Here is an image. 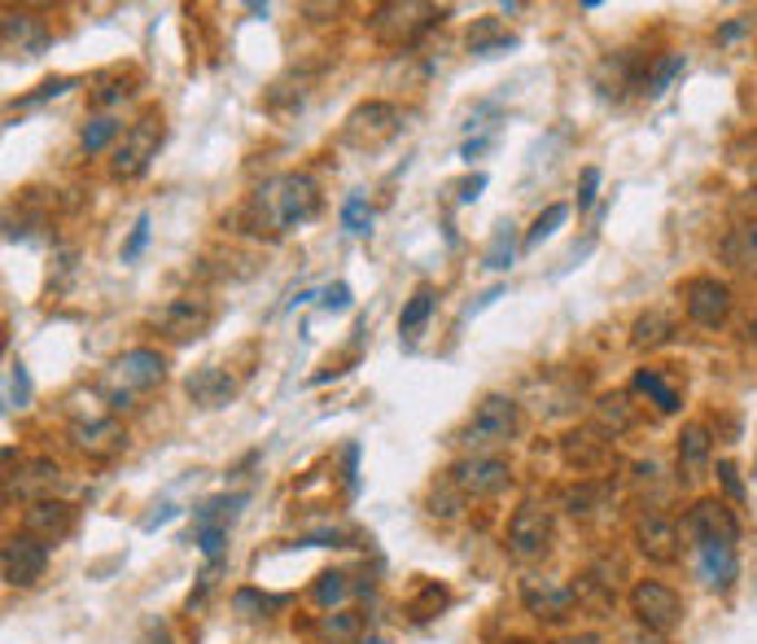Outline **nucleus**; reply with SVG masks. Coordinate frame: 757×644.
<instances>
[{
  "label": "nucleus",
  "instance_id": "b1692460",
  "mask_svg": "<svg viewBox=\"0 0 757 644\" xmlns=\"http://www.w3.org/2000/svg\"><path fill=\"white\" fill-rule=\"evenodd\" d=\"M560 452H565V460H569V465H578V469H596V465L609 456V438H605L600 429H578V434H569V438L560 443Z\"/></svg>",
  "mask_w": 757,
  "mask_h": 644
},
{
  "label": "nucleus",
  "instance_id": "13d9d810",
  "mask_svg": "<svg viewBox=\"0 0 757 644\" xmlns=\"http://www.w3.org/2000/svg\"><path fill=\"white\" fill-rule=\"evenodd\" d=\"M171 517H176V508H171V504H162L153 517H145V531H153V526H162V522H171Z\"/></svg>",
  "mask_w": 757,
  "mask_h": 644
},
{
  "label": "nucleus",
  "instance_id": "c9c22d12",
  "mask_svg": "<svg viewBox=\"0 0 757 644\" xmlns=\"http://www.w3.org/2000/svg\"><path fill=\"white\" fill-rule=\"evenodd\" d=\"M429 311H434V289L420 286L412 298L404 303V311H399V334H404V338H412L416 329L429 320Z\"/></svg>",
  "mask_w": 757,
  "mask_h": 644
},
{
  "label": "nucleus",
  "instance_id": "7c9ffc66",
  "mask_svg": "<svg viewBox=\"0 0 757 644\" xmlns=\"http://www.w3.org/2000/svg\"><path fill=\"white\" fill-rule=\"evenodd\" d=\"M320 636L329 644H355L363 636V614H355V610H329V614H320Z\"/></svg>",
  "mask_w": 757,
  "mask_h": 644
},
{
  "label": "nucleus",
  "instance_id": "5701e85b",
  "mask_svg": "<svg viewBox=\"0 0 757 644\" xmlns=\"http://www.w3.org/2000/svg\"><path fill=\"white\" fill-rule=\"evenodd\" d=\"M512 49H517V36L499 18H478L469 27V53L474 58H499V53H512Z\"/></svg>",
  "mask_w": 757,
  "mask_h": 644
},
{
  "label": "nucleus",
  "instance_id": "f8f14e48",
  "mask_svg": "<svg viewBox=\"0 0 757 644\" xmlns=\"http://www.w3.org/2000/svg\"><path fill=\"white\" fill-rule=\"evenodd\" d=\"M688 535L700 544V539H740V517L736 508L718 496H700V501L688 508Z\"/></svg>",
  "mask_w": 757,
  "mask_h": 644
},
{
  "label": "nucleus",
  "instance_id": "f704fd0d",
  "mask_svg": "<svg viewBox=\"0 0 757 644\" xmlns=\"http://www.w3.org/2000/svg\"><path fill=\"white\" fill-rule=\"evenodd\" d=\"M596 422H600V434H621V429H630V422H635L630 399H626V395H605V399L596 404Z\"/></svg>",
  "mask_w": 757,
  "mask_h": 644
},
{
  "label": "nucleus",
  "instance_id": "bf43d9fd",
  "mask_svg": "<svg viewBox=\"0 0 757 644\" xmlns=\"http://www.w3.org/2000/svg\"><path fill=\"white\" fill-rule=\"evenodd\" d=\"M486 145H490V137H478V141H469V145H465V149H460V158H465V162H474V158L482 153Z\"/></svg>",
  "mask_w": 757,
  "mask_h": 644
},
{
  "label": "nucleus",
  "instance_id": "4468645a",
  "mask_svg": "<svg viewBox=\"0 0 757 644\" xmlns=\"http://www.w3.org/2000/svg\"><path fill=\"white\" fill-rule=\"evenodd\" d=\"M153 325H158L171 343H193V338H202L210 329V307L198 303V298H171V303L153 316Z\"/></svg>",
  "mask_w": 757,
  "mask_h": 644
},
{
  "label": "nucleus",
  "instance_id": "37998d69",
  "mask_svg": "<svg viewBox=\"0 0 757 644\" xmlns=\"http://www.w3.org/2000/svg\"><path fill=\"white\" fill-rule=\"evenodd\" d=\"M74 88V79L70 75H53V79H44L36 92H27L18 106H40V101H53V97H62V92H70Z\"/></svg>",
  "mask_w": 757,
  "mask_h": 644
},
{
  "label": "nucleus",
  "instance_id": "9d476101",
  "mask_svg": "<svg viewBox=\"0 0 757 644\" xmlns=\"http://www.w3.org/2000/svg\"><path fill=\"white\" fill-rule=\"evenodd\" d=\"M49 571V544L36 535H9L0 548V574L9 587H36Z\"/></svg>",
  "mask_w": 757,
  "mask_h": 644
},
{
  "label": "nucleus",
  "instance_id": "1a4fd4ad",
  "mask_svg": "<svg viewBox=\"0 0 757 644\" xmlns=\"http://www.w3.org/2000/svg\"><path fill=\"white\" fill-rule=\"evenodd\" d=\"M447 483L469 501H486V496H499L508 483H512V469H508V460H499V456H465V460H456L451 469H447Z\"/></svg>",
  "mask_w": 757,
  "mask_h": 644
},
{
  "label": "nucleus",
  "instance_id": "c03bdc74",
  "mask_svg": "<svg viewBox=\"0 0 757 644\" xmlns=\"http://www.w3.org/2000/svg\"><path fill=\"white\" fill-rule=\"evenodd\" d=\"M298 544H302V548H350V531H342V526H325V531L302 535Z\"/></svg>",
  "mask_w": 757,
  "mask_h": 644
},
{
  "label": "nucleus",
  "instance_id": "8fccbe9b",
  "mask_svg": "<svg viewBox=\"0 0 757 644\" xmlns=\"http://www.w3.org/2000/svg\"><path fill=\"white\" fill-rule=\"evenodd\" d=\"M596 194H600V167H587L582 180H578V211H591Z\"/></svg>",
  "mask_w": 757,
  "mask_h": 644
},
{
  "label": "nucleus",
  "instance_id": "39448f33",
  "mask_svg": "<svg viewBox=\"0 0 757 644\" xmlns=\"http://www.w3.org/2000/svg\"><path fill=\"white\" fill-rule=\"evenodd\" d=\"M630 614L648 627V632H675L679 623H684V596L670 587V583H661V578H639L635 587H630Z\"/></svg>",
  "mask_w": 757,
  "mask_h": 644
},
{
  "label": "nucleus",
  "instance_id": "0eeeda50",
  "mask_svg": "<svg viewBox=\"0 0 757 644\" xmlns=\"http://www.w3.org/2000/svg\"><path fill=\"white\" fill-rule=\"evenodd\" d=\"M551 548V508L539 501L517 504V513L508 517V553L517 562H539Z\"/></svg>",
  "mask_w": 757,
  "mask_h": 644
},
{
  "label": "nucleus",
  "instance_id": "3c124183",
  "mask_svg": "<svg viewBox=\"0 0 757 644\" xmlns=\"http://www.w3.org/2000/svg\"><path fill=\"white\" fill-rule=\"evenodd\" d=\"M714 474H718V483H723V492H727L731 501L736 504L745 501V483H740V469H736L731 460H718V469H714Z\"/></svg>",
  "mask_w": 757,
  "mask_h": 644
},
{
  "label": "nucleus",
  "instance_id": "6ab92c4d",
  "mask_svg": "<svg viewBox=\"0 0 757 644\" xmlns=\"http://www.w3.org/2000/svg\"><path fill=\"white\" fill-rule=\"evenodd\" d=\"M185 390H189V399L198 408H228L232 395H237V377L228 368H219V364H202V368L189 373Z\"/></svg>",
  "mask_w": 757,
  "mask_h": 644
},
{
  "label": "nucleus",
  "instance_id": "de8ad7c7",
  "mask_svg": "<svg viewBox=\"0 0 757 644\" xmlns=\"http://www.w3.org/2000/svg\"><path fill=\"white\" fill-rule=\"evenodd\" d=\"M460 504H465V496L447 483L442 492H434V496H429V513H434V517H456V513H460Z\"/></svg>",
  "mask_w": 757,
  "mask_h": 644
},
{
  "label": "nucleus",
  "instance_id": "79ce46f5",
  "mask_svg": "<svg viewBox=\"0 0 757 644\" xmlns=\"http://www.w3.org/2000/svg\"><path fill=\"white\" fill-rule=\"evenodd\" d=\"M193 544L202 548L210 566L223 557V544H228V526H193Z\"/></svg>",
  "mask_w": 757,
  "mask_h": 644
},
{
  "label": "nucleus",
  "instance_id": "e2e57ef3",
  "mask_svg": "<svg viewBox=\"0 0 757 644\" xmlns=\"http://www.w3.org/2000/svg\"><path fill=\"white\" fill-rule=\"evenodd\" d=\"M302 13H338V4H302Z\"/></svg>",
  "mask_w": 757,
  "mask_h": 644
},
{
  "label": "nucleus",
  "instance_id": "4c0bfd02",
  "mask_svg": "<svg viewBox=\"0 0 757 644\" xmlns=\"http://www.w3.org/2000/svg\"><path fill=\"white\" fill-rule=\"evenodd\" d=\"M684 71H688V58H684V53H670V58H661V62L653 67V75L644 79V92H648V97H661V92H666V88H670V83H675V79H679Z\"/></svg>",
  "mask_w": 757,
  "mask_h": 644
},
{
  "label": "nucleus",
  "instance_id": "e433bc0d",
  "mask_svg": "<svg viewBox=\"0 0 757 644\" xmlns=\"http://www.w3.org/2000/svg\"><path fill=\"white\" fill-rule=\"evenodd\" d=\"M565 219H569V207H565V202H551L548 211L535 215V224H530V232L521 237V246H526V250L544 246V241H548V237L556 232V228H560V224H565Z\"/></svg>",
  "mask_w": 757,
  "mask_h": 644
},
{
  "label": "nucleus",
  "instance_id": "20e7f679",
  "mask_svg": "<svg viewBox=\"0 0 757 644\" xmlns=\"http://www.w3.org/2000/svg\"><path fill=\"white\" fill-rule=\"evenodd\" d=\"M442 18H447V9H434V4H420V0H390V4H377L372 31L386 44H412L420 31H429Z\"/></svg>",
  "mask_w": 757,
  "mask_h": 644
},
{
  "label": "nucleus",
  "instance_id": "864d4df0",
  "mask_svg": "<svg viewBox=\"0 0 757 644\" xmlns=\"http://www.w3.org/2000/svg\"><path fill=\"white\" fill-rule=\"evenodd\" d=\"M128 92H132L128 83H106V88H97V92H92V101H97L101 110H110V106H119Z\"/></svg>",
  "mask_w": 757,
  "mask_h": 644
},
{
  "label": "nucleus",
  "instance_id": "6e6552de",
  "mask_svg": "<svg viewBox=\"0 0 757 644\" xmlns=\"http://www.w3.org/2000/svg\"><path fill=\"white\" fill-rule=\"evenodd\" d=\"M404 132V115L390 106V101H363L350 110L342 128L346 145H359V149H377V145L395 141Z\"/></svg>",
  "mask_w": 757,
  "mask_h": 644
},
{
  "label": "nucleus",
  "instance_id": "f257e3e1",
  "mask_svg": "<svg viewBox=\"0 0 757 644\" xmlns=\"http://www.w3.org/2000/svg\"><path fill=\"white\" fill-rule=\"evenodd\" d=\"M316 215H320L316 180L307 171H285V176H272L263 189H255V198L241 211V224L255 237H280V232H289V228H298Z\"/></svg>",
  "mask_w": 757,
  "mask_h": 644
},
{
  "label": "nucleus",
  "instance_id": "0e129e2a",
  "mask_svg": "<svg viewBox=\"0 0 757 644\" xmlns=\"http://www.w3.org/2000/svg\"><path fill=\"white\" fill-rule=\"evenodd\" d=\"M749 338H754V347H757V316H754V325H749Z\"/></svg>",
  "mask_w": 757,
  "mask_h": 644
},
{
  "label": "nucleus",
  "instance_id": "a18cd8bd",
  "mask_svg": "<svg viewBox=\"0 0 757 644\" xmlns=\"http://www.w3.org/2000/svg\"><path fill=\"white\" fill-rule=\"evenodd\" d=\"M600 501H605V492H600V487H569V492H565V508H569L574 517H578V513L587 517V513H591Z\"/></svg>",
  "mask_w": 757,
  "mask_h": 644
},
{
  "label": "nucleus",
  "instance_id": "c85d7f7f",
  "mask_svg": "<svg viewBox=\"0 0 757 644\" xmlns=\"http://www.w3.org/2000/svg\"><path fill=\"white\" fill-rule=\"evenodd\" d=\"M675 338V320L666 316V311H644L635 325H630V343L644 351H653V347H661V343H670Z\"/></svg>",
  "mask_w": 757,
  "mask_h": 644
},
{
  "label": "nucleus",
  "instance_id": "ea45409f",
  "mask_svg": "<svg viewBox=\"0 0 757 644\" xmlns=\"http://www.w3.org/2000/svg\"><path fill=\"white\" fill-rule=\"evenodd\" d=\"M342 228L346 232H355V237H368L372 232V207H368V198H359V194H350L342 202Z\"/></svg>",
  "mask_w": 757,
  "mask_h": 644
},
{
  "label": "nucleus",
  "instance_id": "603ef678",
  "mask_svg": "<svg viewBox=\"0 0 757 644\" xmlns=\"http://www.w3.org/2000/svg\"><path fill=\"white\" fill-rule=\"evenodd\" d=\"M342 478H346V492L355 496V492H359V443H346L342 447Z\"/></svg>",
  "mask_w": 757,
  "mask_h": 644
},
{
  "label": "nucleus",
  "instance_id": "dca6fc26",
  "mask_svg": "<svg viewBox=\"0 0 757 644\" xmlns=\"http://www.w3.org/2000/svg\"><path fill=\"white\" fill-rule=\"evenodd\" d=\"M696 566H700V578L705 587L714 592H727L740 574V553H736V539H700L696 544Z\"/></svg>",
  "mask_w": 757,
  "mask_h": 644
},
{
  "label": "nucleus",
  "instance_id": "052dcab7",
  "mask_svg": "<svg viewBox=\"0 0 757 644\" xmlns=\"http://www.w3.org/2000/svg\"><path fill=\"white\" fill-rule=\"evenodd\" d=\"M556 644H609V641L596 636V632H578V636H565V641H556Z\"/></svg>",
  "mask_w": 757,
  "mask_h": 644
},
{
  "label": "nucleus",
  "instance_id": "f3484780",
  "mask_svg": "<svg viewBox=\"0 0 757 644\" xmlns=\"http://www.w3.org/2000/svg\"><path fill=\"white\" fill-rule=\"evenodd\" d=\"M521 605L535 618H565L578 605V587L556 583V578H526L521 583Z\"/></svg>",
  "mask_w": 757,
  "mask_h": 644
},
{
  "label": "nucleus",
  "instance_id": "09e8293b",
  "mask_svg": "<svg viewBox=\"0 0 757 644\" xmlns=\"http://www.w3.org/2000/svg\"><path fill=\"white\" fill-rule=\"evenodd\" d=\"M145 246H149V215H140L137 224H132V232H128V241H123V264H137Z\"/></svg>",
  "mask_w": 757,
  "mask_h": 644
},
{
  "label": "nucleus",
  "instance_id": "c756f323",
  "mask_svg": "<svg viewBox=\"0 0 757 644\" xmlns=\"http://www.w3.org/2000/svg\"><path fill=\"white\" fill-rule=\"evenodd\" d=\"M119 132H123V123H119L114 115H92V119L79 128V149H83V153H106L110 145L119 141Z\"/></svg>",
  "mask_w": 757,
  "mask_h": 644
},
{
  "label": "nucleus",
  "instance_id": "393cba45",
  "mask_svg": "<svg viewBox=\"0 0 757 644\" xmlns=\"http://www.w3.org/2000/svg\"><path fill=\"white\" fill-rule=\"evenodd\" d=\"M630 386H635V395H648V399L657 404V413H666V417H670V413H679V404H684V399H679V390H675V386H670L657 368H639Z\"/></svg>",
  "mask_w": 757,
  "mask_h": 644
},
{
  "label": "nucleus",
  "instance_id": "680f3d73",
  "mask_svg": "<svg viewBox=\"0 0 757 644\" xmlns=\"http://www.w3.org/2000/svg\"><path fill=\"white\" fill-rule=\"evenodd\" d=\"M740 31H745V22H727V27H723V31H718V40H736V36H740Z\"/></svg>",
  "mask_w": 757,
  "mask_h": 644
},
{
  "label": "nucleus",
  "instance_id": "69168bd1",
  "mask_svg": "<svg viewBox=\"0 0 757 644\" xmlns=\"http://www.w3.org/2000/svg\"><path fill=\"white\" fill-rule=\"evenodd\" d=\"M363 644H381V641H377V636H368V641H363Z\"/></svg>",
  "mask_w": 757,
  "mask_h": 644
},
{
  "label": "nucleus",
  "instance_id": "412c9836",
  "mask_svg": "<svg viewBox=\"0 0 757 644\" xmlns=\"http://www.w3.org/2000/svg\"><path fill=\"white\" fill-rule=\"evenodd\" d=\"M70 443L79 452H88V456H110V452H119L128 443V434H123V426L114 417H101V422H74L70 426Z\"/></svg>",
  "mask_w": 757,
  "mask_h": 644
},
{
  "label": "nucleus",
  "instance_id": "72a5a7b5",
  "mask_svg": "<svg viewBox=\"0 0 757 644\" xmlns=\"http://www.w3.org/2000/svg\"><path fill=\"white\" fill-rule=\"evenodd\" d=\"M285 605H289V596H263L259 587L232 592V610H237L241 618H268L272 610H285Z\"/></svg>",
  "mask_w": 757,
  "mask_h": 644
},
{
  "label": "nucleus",
  "instance_id": "473e14b6",
  "mask_svg": "<svg viewBox=\"0 0 757 644\" xmlns=\"http://www.w3.org/2000/svg\"><path fill=\"white\" fill-rule=\"evenodd\" d=\"M355 574L346 571H325L316 574V583H311V601L320 605V610H333V605H342L346 596L355 592V583H350Z\"/></svg>",
  "mask_w": 757,
  "mask_h": 644
},
{
  "label": "nucleus",
  "instance_id": "7ed1b4c3",
  "mask_svg": "<svg viewBox=\"0 0 757 644\" xmlns=\"http://www.w3.org/2000/svg\"><path fill=\"white\" fill-rule=\"evenodd\" d=\"M517 426H521V408L517 399L508 395H486L482 404L474 408V417L460 429V443L469 447V456H486L495 447H508L517 438Z\"/></svg>",
  "mask_w": 757,
  "mask_h": 644
},
{
  "label": "nucleus",
  "instance_id": "4be33fe9",
  "mask_svg": "<svg viewBox=\"0 0 757 644\" xmlns=\"http://www.w3.org/2000/svg\"><path fill=\"white\" fill-rule=\"evenodd\" d=\"M709 456H714V434L705 422H688L684 434H679V478H696L705 465H709Z\"/></svg>",
  "mask_w": 757,
  "mask_h": 644
},
{
  "label": "nucleus",
  "instance_id": "5fc2aeb1",
  "mask_svg": "<svg viewBox=\"0 0 757 644\" xmlns=\"http://www.w3.org/2000/svg\"><path fill=\"white\" fill-rule=\"evenodd\" d=\"M482 189H486V176L482 171H474L469 180H460V185H456V198H460V202H478V198H482Z\"/></svg>",
  "mask_w": 757,
  "mask_h": 644
},
{
  "label": "nucleus",
  "instance_id": "2f4dec72",
  "mask_svg": "<svg viewBox=\"0 0 757 644\" xmlns=\"http://www.w3.org/2000/svg\"><path fill=\"white\" fill-rule=\"evenodd\" d=\"M512 259H517V228H512V224H495L482 264L490 268V273H508V268H512Z\"/></svg>",
  "mask_w": 757,
  "mask_h": 644
},
{
  "label": "nucleus",
  "instance_id": "a211bd4d",
  "mask_svg": "<svg viewBox=\"0 0 757 644\" xmlns=\"http://www.w3.org/2000/svg\"><path fill=\"white\" fill-rule=\"evenodd\" d=\"M49 44H53V31L36 13H27V9H9L4 13V49L9 53L18 49L22 58H40Z\"/></svg>",
  "mask_w": 757,
  "mask_h": 644
},
{
  "label": "nucleus",
  "instance_id": "49530a36",
  "mask_svg": "<svg viewBox=\"0 0 757 644\" xmlns=\"http://www.w3.org/2000/svg\"><path fill=\"white\" fill-rule=\"evenodd\" d=\"M355 307V294H350V286L346 281H338V286H329V289H320V311H350Z\"/></svg>",
  "mask_w": 757,
  "mask_h": 644
},
{
  "label": "nucleus",
  "instance_id": "6e6d98bb",
  "mask_svg": "<svg viewBox=\"0 0 757 644\" xmlns=\"http://www.w3.org/2000/svg\"><path fill=\"white\" fill-rule=\"evenodd\" d=\"M140 644H176V636H171L167 623H149V627L140 632Z\"/></svg>",
  "mask_w": 757,
  "mask_h": 644
},
{
  "label": "nucleus",
  "instance_id": "bb28decb",
  "mask_svg": "<svg viewBox=\"0 0 757 644\" xmlns=\"http://www.w3.org/2000/svg\"><path fill=\"white\" fill-rule=\"evenodd\" d=\"M250 504L246 492H232V496H210L193 508V526H232L237 522V513Z\"/></svg>",
  "mask_w": 757,
  "mask_h": 644
},
{
  "label": "nucleus",
  "instance_id": "58836bf2",
  "mask_svg": "<svg viewBox=\"0 0 757 644\" xmlns=\"http://www.w3.org/2000/svg\"><path fill=\"white\" fill-rule=\"evenodd\" d=\"M447 587H438V583H425L420 587V596H416L412 605H408V614H412V623H429V618H438L442 610H447Z\"/></svg>",
  "mask_w": 757,
  "mask_h": 644
},
{
  "label": "nucleus",
  "instance_id": "ddd939ff",
  "mask_svg": "<svg viewBox=\"0 0 757 644\" xmlns=\"http://www.w3.org/2000/svg\"><path fill=\"white\" fill-rule=\"evenodd\" d=\"M635 548H639L648 562L670 566V562L679 557V526H675V517H666V513H644V517L635 522Z\"/></svg>",
  "mask_w": 757,
  "mask_h": 644
},
{
  "label": "nucleus",
  "instance_id": "2eb2a0df",
  "mask_svg": "<svg viewBox=\"0 0 757 644\" xmlns=\"http://www.w3.org/2000/svg\"><path fill=\"white\" fill-rule=\"evenodd\" d=\"M58 487H62V465L53 456H36L18 474H9V496H22L27 504L53 501Z\"/></svg>",
  "mask_w": 757,
  "mask_h": 644
},
{
  "label": "nucleus",
  "instance_id": "a878e982",
  "mask_svg": "<svg viewBox=\"0 0 757 644\" xmlns=\"http://www.w3.org/2000/svg\"><path fill=\"white\" fill-rule=\"evenodd\" d=\"M723 255H727V264H731V268H740V273H757V219L740 224V228H731V237L723 241Z\"/></svg>",
  "mask_w": 757,
  "mask_h": 644
},
{
  "label": "nucleus",
  "instance_id": "338daca9",
  "mask_svg": "<svg viewBox=\"0 0 757 644\" xmlns=\"http://www.w3.org/2000/svg\"><path fill=\"white\" fill-rule=\"evenodd\" d=\"M508 644H530V641H508Z\"/></svg>",
  "mask_w": 757,
  "mask_h": 644
},
{
  "label": "nucleus",
  "instance_id": "cd10ccee",
  "mask_svg": "<svg viewBox=\"0 0 757 644\" xmlns=\"http://www.w3.org/2000/svg\"><path fill=\"white\" fill-rule=\"evenodd\" d=\"M630 67H635V58H630V53H614V58H605V62L596 67V88H600V97L621 101V92H626V88H635Z\"/></svg>",
  "mask_w": 757,
  "mask_h": 644
},
{
  "label": "nucleus",
  "instance_id": "9b49d317",
  "mask_svg": "<svg viewBox=\"0 0 757 644\" xmlns=\"http://www.w3.org/2000/svg\"><path fill=\"white\" fill-rule=\"evenodd\" d=\"M679 294H684V311H688L691 325H700V329L727 325V316H731V289H727V281H718V277H691Z\"/></svg>",
  "mask_w": 757,
  "mask_h": 644
},
{
  "label": "nucleus",
  "instance_id": "423d86ee",
  "mask_svg": "<svg viewBox=\"0 0 757 644\" xmlns=\"http://www.w3.org/2000/svg\"><path fill=\"white\" fill-rule=\"evenodd\" d=\"M158 145H162V119L149 110V115H140L137 123L123 132V141L114 145L110 171L119 180H137V176H145V167L158 158Z\"/></svg>",
  "mask_w": 757,
  "mask_h": 644
},
{
  "label": "nucleus",
  "instance_id": "f03ea898",
  "mask_svg": "<svg viewBox=\"0 0 757 644\" xmlns=\"http://www.w3.org/2000/svg\"><path fill=\"white\" fill-rule=\"evenodd\" d=\"M162 377H167V359L158 351H149V347H132L119 359H110V368L97 382V395L106 399L110 413H123V408H132L137 395L162 386Z\"/></svg>",
  "mask_w": 757,
  "mask_h": 644
},
{
  "label": "nucleus",
  "instance_id": "4d7b16f0",
  "mask_svg": "<svg viewBox=\"0 0 757 644\" xmlns=\"http://www.w3.org/2000/svg\"><path fill=\"white\" fill-rule=\"evenodd\" d=\"M495 298H504V286H490L482 294V298H478V303H474V307H469V316H478V311H486V307H490V303H495Z\"/></svg>",
  "mask_w": 757,
  "mask_h": 644
},
{
  "label": "nucleus",
  "instance_id": "aec40b11",
  "mask_svg": "<svg viewBox=\"0 0 757 644\" xmlns=\"http://www.w3.org/2000/svg\"><path fill=\"white\" fill-rule=\"evenodd\" d=\"M70 526H74V508H70L67 501H40L22 513V531L36 535V539H44V544L67 539Z\"/></svg>",
  "mask_w": 757,
  "mask_h": 644
},
{
  "label": "nucleus",
  "instance_id": "a19ab883",
  "mask_svg": "<svg viewBox=\"0 0 757 644\" xmlns=\"http://www.w3.org/2000/svg\"><path fill=\"white\" fill-rule=\"evenodd\" d=\"M31 404V377L22 364H9L4 373V408H27Z\"/></svg>",
  "mask_w": 757,
  "mask_h": 644
}]
</instances>
